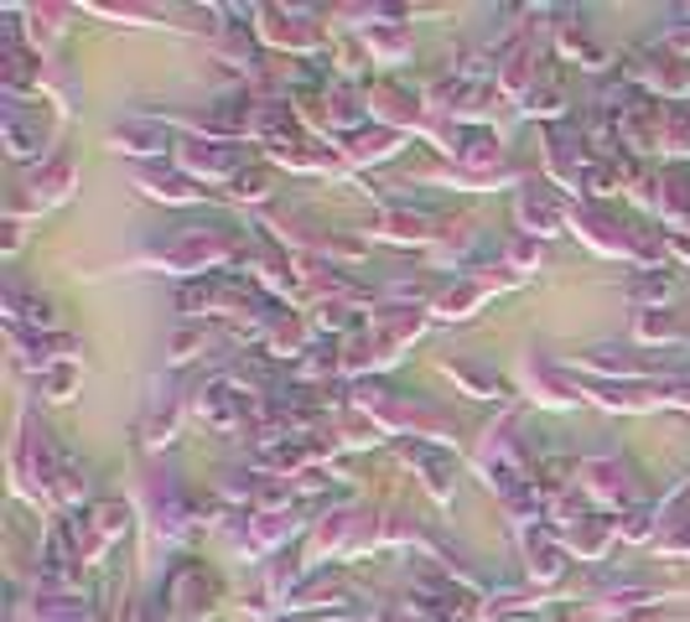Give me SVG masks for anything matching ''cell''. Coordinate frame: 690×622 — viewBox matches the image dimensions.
I'll return each mask as SVG.
<instances>
[{
	"label": "cell",
	"mask_w": 690,
	"mask_h": 622,
	"mask_svg": "<svg viewBox=\"0 0 690 622\" xmlns=\"http://www.w3.org/2000/svg\"><path fill=\"white\" fill-rule=\"evenodd\" d=\"M125 529H130L125 503H94V509L79 513V524L68 529V540H73V555L79 560H94L99 550H104L110 540H120Z\"/></svg>",
	"instance_id": "cell-1"
},
{
	"label": "cell",
	"mask_w": 690,
	"mask_h": 622,
	"mask_svg": "<svg viewBox=\"0 0 690 622\" xmlns=\"http://www.w3.org/2000/svg\"><path fill=\"white\" fill-rule=\"evenodd\" d=\"M209 606H213V575L203 565H177L172 581H166V612L177 622H197L209 618Z\"/></svg>",
	"instance_id": "cell-2"
},
{
	"label": "cell",
	"mask_w": 690,
	"mask_h": 622,
	"mask_svg": "<svg viewBox=\"0 0 690 622\" xmlns=\"http://www.w3.org/2000/svg\"><path fill=\"white\" fill-rule=\"evenodd\" d=\"M234 255V239L229 234H209V228H182L177 244L166 249V265L172 271H209L219 259Z\"/></svg>",
	"instance_id": "cell-3"
},
{
	"label": "cell",
	"mask_w": 690,
	"mask_h": 622,
	"mask_svg": "<svg viewBox=\"0 0 690 622\" xmlns=\"http://www.w3.org/2000/svg\"><path fill=\"white\" fill-rule=\"evenodd\" d=\"M6 145L17 161H32L48 151V114L37 110L32 120L21 114V99H6Z\"/></svg>",
	"instance_id": "cell-4"
},
{
	"label": "cell",
	"mask_w": 690,
	"mask_h": 622,
	"mask_svg": "<svg viewBox=\"0 0 690 622\" xmlns=\"http://www.w3.org/2000/svg\"><path fill=\"white\" fill-rule=\"evenodd\" d=\"M197 415L209 420L213 431H234L244 420V395L229 389V384H209V389H197Z\"/></svg>",
	"instance_id": "cell-5"
},
{
	"label": "cell",
	"mask_w": 690,
	"mask_h": 622,
	"mask_svg": "<svg viewBox=\"0 0 690 622\" xmlns=\"http://www.w3.org/2000/svg\"><path fill=\"white\" fill-rule=\"evenodd\" d=\"M519 228L525 234H556L561 228V203L550 187H525L519 192Z\"/></svg>",
	"instance_id": "cell-6"
},
{
	"label": "cell",
	"mask_w": 690,
	"mask_h": 622,
	"mask_svg": "<svg viewBox=\"0 0 690 622\" xmlns=\"http://www.w3.org/2000/svg\"><path fill=\"white\" fill-rule=\"evenodd\" d=\"M17 467L27 472L32 482H42V488H52V478H58V457H52V441L48 431H37V426H27V441H21V457Z\"/></svg>",
	"instance_id": "cell-7"
},
{
	"label": "cell",
	"mask_w": 690,
	"mask_h": 622,
	"mask_svg": "<svg viewBox=\"0 0 690 622\" xmlns=\"http://www.w3.org/2000/svg\"><path fill=\"white\" fill-rule=\"evenodd\" d=\"M166 130L151 125V120H130V125L114 130V151H130V156H161L166 151Z\"/></svg>",
	"instance_id": "cell-8"
},
{
	"label": "cell",
	"mask_w": 690,
	"mask_h": 622,
	"mask_svg": "<svg viewBox=\"0 0 690 622\" xmlns=\"http://www.w3.org/2000/svg\"><path fill=\"white\" fill-rule=\"evenodd\" d=\"M581 472V488L592 498H623L628 493V467L623 462H587L577 467Z\"/></svg>",
	"instance_id": "cell-9"
},
{
	"label": "cell",
	"mask_w": 690,
	"mask_h": 622,
	"mask_svg": "<svg viewBox=\"0 0 690 622\" xmlns=\"http://www.w3.org/2000/svg\"><path fill=\"white\" fill-rule=\"evenodd\" d=\"M405 457L410 462H420V472H426V488H432L442 503L451 498V462L442 457V451H432V447H420V441H405Z\"/></svg>",
	"instance_id": "cell-10"
},
{
	"label": "cell",
	"mask_w": 690,
	"mask_h": 622,
	"mask_svg": "<svg viewBox=\"0 0 690 622\" xmlns=\"http://www.w3.org/2000/svg\"><path fill=\"white\" fill-rule=\"evenodd\" d=\"M525 560H530V575H540V581H561V571H566L556 540H550V534H535V529H525Z\"/></svg>",
	"instance_id": "cell-11"
},
{
	"label": "cell",
	"mask_w": 690,
	"mask_h": 622,
	"mask_svg": "<svg viewBox=\"0 0 690 622\" xmlns=\"http://www.w3.org/2000/svg\"><path fill=\"white\" fill-rule=\"evenodd\" d=\"M182 161L193 172H209V176H234L240 172V151H224V145H182Z\"/></svg>",
	"instance_id": "cell-12"
},
{
	"label": "cell",
	"mask_w": 690,
	"mask_h": 622,
	"mask_svg": "<svg viewBox=\"0 0 690 622\" xmlns=\"http://www.w3.org/2000/svg\"><path fill=\"white\" fill-rule=\"evenodd\" d=\"M6 317L17 322V327H32V333H42V327H52V306L48 302H32V296H21L17 286H6Z\"/></svg>",
	"instance_id": "cell-13"
},
{
	"label": "cell",
	"mask_w": 690,
	"mask_h": 622,
	"mask_svg": "<svg viewBox=\"0 0 690 622\" xmlns=\"http://www.w3.org/2000/svg\"><path fill=\"white\" fill-rule=\"evenodd\" d=\"M457 156H463V166H473V172H488V166H498L494 130H467L463 145H457Z\"/></svg>",
	"instance_id": "cell-14"
},
{
	"label": "cell",
	"mask_w": 690,
	"mask_h": 622,
	"mask_svg": "<svg viewBox=\"0 0 690 622\" xmlns=\"http://www.w3.org/2000/svg\"><path fill=\"white\" fill-rule=\"evenodd\" d=\"M141 187L151 197H166V203H197V187L177 172H141Z\"/></svg>",
	"instance_id": "cell-15"
},
{
	"label": "cell",
	"mask_w": 690,
	"mask_h": 622,
	"mask_svg": "<svg viewBox=\"0 0 690 622\" xmlns=\"http://www.w3.org/2000/svg\"><path fill=\"white\" fill-rule=\"evenodd\" d=\"M608 534H612V529L602 524L597 513H581L577 524H571V544L581 550V560H597V555H602V550H608Z\"/></svg>",
	"instance_id": "cell-16"
},
{
	"label": "cell",
	"mask_w": 690,
	"mask_h": 622,
	"mask_svg": "<svg viewBox=\"0 0 690 622\" xmlns=\"http://www.w3.org/2000/svg\"><path fill=\"white\" fill-rule=\"evenodd\" d=\"M395 145H400V135H395V130H369V135H354L348 156H354V161H379V156H389Z\"/></svg>",
	"instance_id": "cell-17"
},
{
	"label": "cell",
	"mask_w": 690,
	"mask_h": 622,
	"mask_svg": "<svg viewBox=\"0 0 690 622\" xmlns=\"http://www.w3.org/2000/svg\"><path fill=\"white\" fill-rule=\"evenodd\" d=\"M488 296V286H451L442 302H436V312L442 317H473V306Z\"/></svg>",
	"instance_id": "cell-18"
},
{
	"label": "cell",
	"mask_w": 690,
	"mask_h": 622,
	"mask_svg": "<svg viewBox=\"0 0 690 622\" xmlns=\"http://www.w3.org/2000/svg\"><path fill=\"white\" fill-rule=\"evenodd\" d=\"M42 389H48V399H68L73 395V384H79V368L73 364H52V368H42Z\"/></svg>",
	"instance_id": "cell-19"
},
{
	"label": "cell",
	"mask_w": 690,
	"mask_h": 622,
	"mask_svg": "<svg viewBox=\"0 0 690 622\" xmlns=\"http://www.w3.org/2000/svg\"><path fill=\"white\" fill-rule=\"evenodd\" d=\"M639 337H649V343H659V337H686V322H674V317H655V312H643V317H639Z\"/></svg>",
	"instance_id": "cell-20"
},
{
	"label": "cell",
	"mask_w": 690,
	"mask_h": 622,
	"mask_svg": "<svg viewBox=\"0 0 690 622\" xmlns=\"http://www.w3.org/2000/svg\"><path fill=\"white\" fill-rule=\"evenodd\" d=\"M166 348H172V364H187L197 348H209V337H203V333H182V337H172Z\"/></svg>",
	"instance_id": "cell-21"
},
{
	"label": "cell",
	"mask_w": 690,
	"mask_h": 622,
	"mask_svg": "<svg viewBox=\"0 0 690 622\" xmlns=\"http://www.w3.org/2000/svg\"><path fill=\"white\" fill-rule=\"evenodd\" d=\"M561 110H566L561 89H535L530 94V114H561Z\"/></svg>",
	"instance_id": "cell-22"
},
{
	"label": "cell",
	"mask_w": 690,
	"mask_h": 622,
	"mask_svg": "<svg viewBox=\"0 0 690 622\" xmlns=\"http://www.w3.org/2000/svg\"><path fill=\"white\" fill-rule=\"evenodd\" d=\"M670 290H674L670 275H649V281H639V286H633V296H649V302H670Z\"/></svg>",
	"instance_id": "cell-23"
},
{
	"label": "cell",
	"mask_w": 690,
	"mask_h": 622,
	"mask_svg": "<svg viewBox=\"0 0 690 622\" xmlns=\"http://www.w3.org/2000/svg\"><path fill=\"white\" fill-rule=\"evenodd\" d=\"M358 317H348V306H327L322 312V327H354Z\"/></svg>",
	"instance_id": "cell-24"
}]
</instances>
